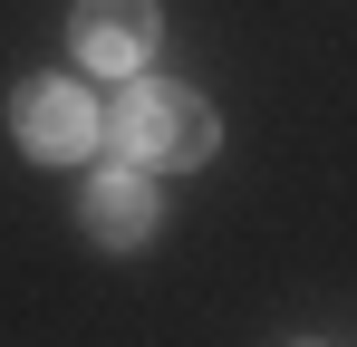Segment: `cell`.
Masks as SVG:
<instances>
[{"mask_svg": "<svg viewBox=\"0 0 357 347\" xmlns=\"http://www.w3.org/2000/svg\"><path fill=\"white\" fill-rule=\"evenodd\" d=\"M116 145L135 164H155V174H183V164H203V155L222 145V125H213V107H203L193 87L145 77V87H126V107H116Z\"/></svg>", "mask_w": 357, "mask_h": 347, "instance_id": "obj_1", "label": "cell"}, {"mask_svg": "<svg viewBox=\"0 0 357 347\" xmlns=\"http://www.w3.org/2000/svg\"><path fill=\"white\" fill-rule=\"evenodd\" d=\"M10 125H20V145H29L39 164H77V155L97 145V107H87L68 77H29V87L10 97Z\"/></svg>", "mask_w": 357, "mask_h": 347, "instance_id": "obj_2", "label": "cell"}, {"mask_svg": "<svg viewBox=\"0 0 357 347\" xmlns=\"http://www.w3.org/2000/svg\"><path fill=\"white\" fill-rule=\"evenodd\" d=\"M68 29H77V58H87V68L126 77V68L155 58V29H165V20H155V0H77Z\"/></svg>", "mask_w": 357, "mask_h": 347, "instance_id": "obj_3", "label": "cell"}, {"mask_svg": "<svg viewBox=\"0 0 357 347\" xmlns=\"http://www.w3.org/2000/svg\"><path fill=\"white\" fill-rule=\"evenodd\" d=\"M87 231H97V241H107V251H145V241H155V183H145V174H97V183H87Z\"/></svg>", "mask_w": 357, "mask_h": 347, "instance_id": "obj_4", "label": "cell"}]
</instances>
